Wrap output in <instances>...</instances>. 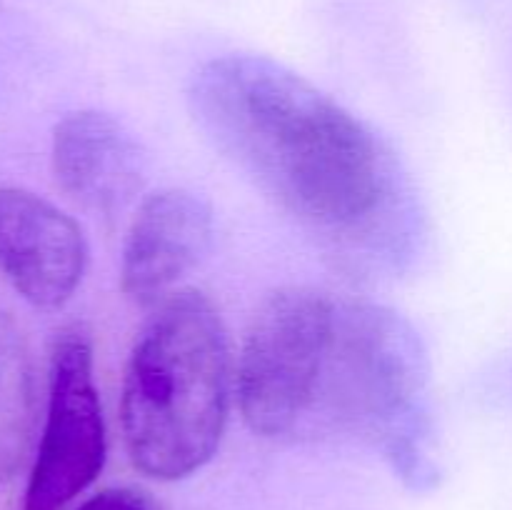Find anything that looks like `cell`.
Masks as SVG:
<instances>
[{
  "mask_svg": "<svg viewBox=\"0 0 512 510\" xmlns=\"http://www.w3.org/2000/svg\"><path fill=\"white\" fill-rule=\"evenodd\" d=\"M195 125L265 198L353 263L400 265L420 213L400 160L365 120L265 55L213 58L193 75Z\"/></svg>",
  "mask_w": 512,
  "mask_h": 510,
  "instance_id": "1",
  "label": "cell"
},
{
  "mask_svg": "<svg viewBox=\"0 0 512 510\" xmlns=\"http://www.w3.org/2000/svg\"><path fill=\"white\" fill-rule=\"evenodd\" d=\"M430 355L405 315L335 298L305 390L298 438H350L378 450L413 493L440 485Z\"/></svg>",
  "mask_w": 512,
  "mask_h": 510,
  "instance_id": "2",
  "label": "cell"
},
{
  "mask_svg": "<svg viewBox=\"0 0 512 510\" xmlns=\"http://www.w3.org/2000/svg\"><path fill=\"white\" fill-rule=\"evenodd\" d=\"M230 345L220 310L200 290L163 298L135 338L120 393L130 460L163 483L198 473L230 413Z\"/></svg>",
  "mask_w": 512,
  "mask_h": 510,
  "instance_id": "3",
  "label": "cell"
},
{
  "mask_svg": "<svg viewBox=\"0 0 512 510\" xmlns=\"http://www.w3.org/2000/svg\"><path fill=\"white\" fill-rule=\"evenodd\" d=\"M335 295L288 285L260 303L245 333L235 393L245 425L260 438L295 440L305 388Z\"/></svg>",
  "mask_w": 512,
  "mask_h": 510,
  "instance_id": "4",
  "label": "cell"
},
{
  "mask_svg": "<svg viewBox=\"0 0 512 510\" xmlns=\"http://www.w3.org/2000/svg\"><path fill=\"white\" fill-rule=\"evenodd\" d=\"M108 455L93 345L78 325L63 328L50 350L48 410L25 490V510H63L98 478Z\"/></svg>",
  "mask_w": 512,
  "mask_h": 510,
  "instance_id": "5",
  "label": "cell"
},
{
  "mask_svg": "<svg viewBox=\"0 0 512 510\" xmlns=\"http://www.w3.org/2000/svg\"><path fill=\"white\" fill-rule=\"evenodd\" d=\"M88 265L80 225L43 195L0 188V273L40 310L63 308Z\"/></svg>",
  "mask_w": 512,
  "mask_h": 510,
  "instance_id": "6",
  "label": "cell"
},
{
  "mask_svg": "<svg viewBox=\"0 0 512 510\" xmlns=\"http://www.w3.org/2000/svg\"><path fill=\"white\" fill-rule=\"evenodd\" d=\"M213 243V208L203 195L165 188L138 205L120 255V290L153 305L198 268Z\"/></svg>",
  "mask_w": 512,
  "mask_h": 510,
  "instance_id": "7",
  "label": "cell"
},
{
  "mask_svg": "<svg viewBox=\"0 0 512 510\" xmlns=\"http://www.w3.org/2000/svg\"><path fill=\"white\" fill-rule=\"evenodd\" d=\"M60 188L103 218H115L140 195L148 158L133 130L103 110H78L55 125L50 145Z\"/></svg>",
  "mask_w": 512,
  "mask_h": 510,
  "instance_id": "8",
  "label": "cell"
},
{
  "mask_svg": "<svg viewBox=\"0 0 512 510\" xmlns=\"http://www.w3.org/2000/svg\"><path fill=\"white\" fill-rule=\"evenodd\" d=\"M35 430V375L18 323L0 305V485L28 455Z\"/></svg>",
  "mask_w": 512,
  "mask_h": 510,
  "instance_id": "9",
  "label": "cell"
},
{
  "mask_svg": "<svg viewBox=\"0 0 512 510\" xmlns=\"http://www.w3.org/2000/svg\"><path fill=\"white\" fill-rule=\"evenodd\" d=\"M78 510H160V505L145 490L108 488L85 500Z\"/></svg>",
  "mask_w": 512,
  "mask_h": 510,
  "instance_id": "10",
  "label": "cell"
}]
</instances>
